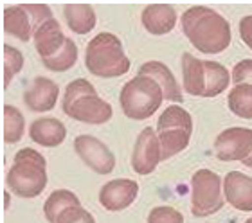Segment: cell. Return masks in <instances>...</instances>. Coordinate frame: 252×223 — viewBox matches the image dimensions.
Masks as SVG:
<instances>
[{
  "instance_id": "cell-1",
  "label": "cell",
  "mask_w": 252,
  "mask_h": 223,
  "mask_svg": "<svg viewBox=\"0 0 252 223\" xmlns=\"http://www.w3.org/2000/svg\"><path fill=\"white\" fill-rule=\"evenodd\" d=\"M182 31L202 54H220L231 45V26L225 16L205 5H193L182 15Z\"/></svg>"
},
{
  "instance_id": "cell-2",
  "label": "cell",
  "mask_w": 252,
  "mask_h": 223,
  "mask_svg": "<svg viewBox=\"0 0 252 223\" xmlns=\"http://www.w3.org/2000/svg\"><path fill=\"white\" fill-rule=\"evenodd\" d=\"M63 112L74 121L87 125H105L112 119V104L97 96L89 79H74L67 85L62 101Z\"/></svg>"
},
{
  "instance_id": "cell-3",
  "label": "cell",
  "mask_w": 252,
  "mask_h": 223,
  "mask_svg": "<svg viewBox=\"0 0 252 223\" xmlns=\"http://www.w3.org/2000/svg\"><path fill=\"white\" fill-rule=\"evenodd\" d=\"M47 160L32 148H24L15 155V162L5 175V184L20 198H36L47 187Z\"/></svg>"
},
{
  "instance_id": "cell-4",
  "label": "cell",
  "mask_w": 252,
  "mask_h": 223,
  "mask_svg": "<svg viewBox=\"0 0 252 223\" xmlns=\"http://www.w3.org/2000/svg\"><path fill=\"white\" fill-rule=\"evenodd\" d=\"M85 67L97 78H119L130 70V60L116 34L99 32L85 49Z\"/></svg>"
},
{
  "instance_id": "cell-5",
  "label": "cell",
  "mask_w": 252,
  "mask_h": 223,
  "mask_svg": "<svg viewBox=\"0 0 252 223\" xmlns=\"http://www.w3.org/2000/svg\"><path fill=\"white\" fill-rule=\"evenodd\" d=\"M164 92L160 85L150 76L137 74L126 81L119 94V103L128 119L144 121L152 117L162 104Z\"/></svg>"
},
{
  "instance_id": "cell-6",
  "label": "cell",
  "mask_w": 252,
  "mask_h": 223,
  "mask_svg": "<svg viewBox=\"0 0 252 223\" xmlns=\"http://www.w3.org/2000/svg\"><path fill=\"white\" fill-rule=\"evenodd\" d=\"M193 133V119L188 110L179 104H171L164 110L157 121V135L160 142L162 160L184 151Z\"/></svg>"
},
{
  "instance_id": "cell-7",
  "label": "cell",
  "mask_w": 252,
  "mask_h": 223,
  "mask_svg": "<svg viewBox=\"0 0 252 223\" xmlns=\"http://www.w3.org/2000/svg\"><path fill=\"white\" fill-rule=\"evenodd\" d=\"M223 180L211 169H198L191 177V214L196 218L213 216L223 207Z\"/></svg>"
},
{
  "instance_id": "cell-8",
  "label": "cell",
  "mask_w": 252,
  "mask_h": 223,
  "mask_svg": "<svg viewBox=\"0 0 252 223\" xmlns=\"http://www.w3.org/2000/svg\"><path fill=\"white\" fill-rule=\"evenodd\" d=\"M74 151L97 175H110L116 167V157L110 148L92 135H78L74 139Z\"/></svg>"
},
{
  "instance_id": "cell-9",
  "label": "cell",
  "mask_w": 252,
  "mask_h": 223,
  "mask_svg": "<svg viewBox=\"0 0 252 223\" xmlns=\"http://www.w3.org/2000/svg\"><path fill=\"white\" fill-rule=\"evenodd\" d=\"M216 157L223 162H243L252 153V130L251 128H227L215 140Z\"/></svg>"
},
{
  "instance_id": "cell-10",
  "label": "cell",
  "mask_w": 252,
  "mask_h": 223,
  "mask_svg": "<svg viewBox=\"0 0 252 223\" xmlns=\"http://www.w3.org/2000/svg\"><path fill=\"white\" fill-rule=\"evenodd\" d=\"M160 160H162V155H160V142H158L157 131L150 126L142 128L131 151L133 171L137 175H150L155 171Z\"/></svg>"
},
{
  "instance_id": "cell-11",
  "label": "cell",
  "mask_w": 252,
  "mask_h": 223,
  "mask_svg": "<svg viewBox=\"0 0 252 223\" xmlns=\"http://www.w3.org/2000/svg\"><path fill=\"white\" fill-rule=\"evenodd\" d=\"M139 194V184L130 178H116L101 187L99 203L110 213H117L130 207Z\"/></svg>"
},
{
  "instance_id": "cell-12",
  "label": "cell",
  "mask_w": 252,
  "mask_h": 223,
  "mask_svg": "<svg viewBox=\"0 0 252 223\" xmlns=\"http://www.w3.org/2000/svg\"><path fill=\"white\" fill-rule=\"evenodd\" d=\"M60 97V87L54 83L53 79L38 76L31 81V85L24 92V103L31 112L43 114L53 110L58 103Z\"/></svg>"
},
{
  "instance_id": "cell-13",
  "label": "cell",
  "mask_w": 252,
  "mask_h": 223,
  "mask_svg": "<svg viewBox=\"0 0 252 223\" xmlns=\"http://www.w3.org/2000/svg\"><path fill=\"white\" fill-rule=\"evenodd\" d=\"M223 196L238 211H252V178L245 173L229 171L223 178Z\"/></svg>"
},
{
  "instance_id": "cell-14",
  "label": "cell",
  "mask_w": 252,
  "mask_h": 223,
  "mask_svg": "<svg viewBox=\"0 0 252 223\" xmlns=\"http://www.w3.org/2000/svg\"><path fill=\"white\" fill-rule=\"evenodd\" d=\"M141 22L150 34L162 36L168 34L177 26V11L169 4H152L142 9Z\"/></svg>"
},
{
  "instance_id": "cell-15",
  "label": "cell",
  "mask_w": 252,
  "mask_h": 223,
  "mask_svg": "<svg viewBox=\"0 0 252 223\" xmlns=\"http://www.w3.org/2000/svg\"><path fill=\"white\" fill-rule=\"evenodd\" d=\"M139 74L142 76H150L152 79H155L160 89L164 92V99H168L171 103H182L184 96H182V89L177 83V78L173 76V72L169 70L168 65H164L162 62H146L139 67Z\"/></svg>"
},
{
  "instance_id": "cell-16",
  "label": "cell",
  "mask_w": 252,
  "mask_h": 223,
  "mask_svg": "<svg viewBox=\"0 0 252 223\" xmlns=\"http://www.w3.org/2000/svg\"><path fill=\"white\" fill-rule=\"evenodd\" d=\"M29 137L43 148H56L67 137V128L56 117H40L29 126Z\"/></svg>"
},
{
  "instance_id": "cell-17",
  "label": "cell",
  "mask_w": 252,
  "mask_h": 223,
  "mask_svg": "<svg viewBox=\"0 0 252 223\" xmlns=\"http://www.w3.org/2000/svg\"><path fill=\"white\" fill-rule=\"evenodd\" d=\"M32 42H34L36 52L43 60V58L54 56L63 47V43L67 42V36L63 34L60 22L56 18H51V20L43 22L42 26L34 31Z\"/></svg>"
},
{
  "instance_id": "cell-18",
  "label": "cell",
  "mask_w": 252,
  "mask_h": 223,
  "mask_svg": "<svg viewBox=\"0 0 252 223\" xmlns=\"http://www.w3.org/2000/svg\"><path fill=\"white\" fill-rule=\"evenodd\" d=\"M2 27L7 34L18 38L22 42H29L34 36L31 18L27 15L24 4L5 7L4 13H2Z\"/></svg>"
},
{
  "instance_id": "cell-19",
  "label": "cell",
  "mask_w": 252,
  "mask_h": 223,
  "mask_svg": "<svg viewBox=\"0 0 252 223\" xmlns=\"http://www.w3.org/2000/svg\"><path fill=\"white\" fill-rule=\"evenodd\" d=\"M182 76L184 89L189 96L204 97L205 92V60L191 56L189 52L182 54Z\"/></svg>"
},
{
  "instance_id": "cell-20",
  "label": "cell",
  "mask_w": 252,
  "mask_h": 223,
  "mask_svg": "<svg viewBox=\"0 0 252 223\" xmlns=\"http://www.w3.org/2000/svg\"><path fill=\"white\" fill-rule=\"evenodd\" d=\"M63 16L68 29L76 34H87L95 27L94 7L89 4H67L63 7Z\"/></svg>"
},
{
  "instance_id": "cell-21",
  "label": "cell",
  "mask_w": 252,
  "mask_h": 223,
  "mask_svg": "<svg viewBox=\"0 0 252 223\" xmlns=\"http://www.w3.org/2000/svg\"><path fill=\"white\" fill-rule=\"evenodd\" d=\"M76 205H81L76 192L68 189H56L49 194V198L43 203V214L49 223H56L63 211H67L68 207H76Z\"/></svg>"
},
{
  "instance_id": "cell-22",
  "label": "cell",
  "mask_w": 252,
  "mask_h": 223,
  "mask_svg": "<svg viewBox=\"0 0 252 223\" xmlns=\"http://www.w3.org/2000/svg\"><path fill=\"white\" fill-rule=\"evenodd\" d=\"M231 74L221 63L205 60V92L204 97H215L223 90H227L231 83Z\"/></svg>"
},
{
  "instance_id": "cell-23",
  "label": "cell",
  "mask_w": 252,
  "mask_h": 223,
  "mask_svg": "<svg viewBox=\"0 0 252 223\" xmlns=\"http://www.w3.org/2000/svg\"><path fill=\"white\" fill-rule=\"evenodd\" d=\"M26 119L13 104H4L2 108V139L5 144H15L24 137Z\"/></svg>"
},
{
  "instance_id": "cell-24",
  "label": "cell",
  "mask_w": 252,
  "mask_h": 223,
  "mask_svg": "<svg viewBox=\"0 0 252 223\" xmlns=\"http://www.w3.org/2000/svg\"><path fill=\"white\" fill-rule=\"evenodd\" d=\"M76 62H78V45L70 38H67V42L63 43V47L54 56L42 60L43 67L53 72H67L76 65Z\"/></svg>"
},
{
  "instance_id": "cell-25",
  "label": "cell",
  "mask_w": 252,
  "mask_h": 223,
  "mask_svg": "<svg viewBox=\"0 0 252 223\" xmlns=\"http://www.w3.org/2000/svg\"><path fill=\"white\" fill-rule=\"evenodd\" d=\"M227 106L242 119H252V85H236L227 96Z\"/></svg>"
},
{
  "instance_id": "cell-26",
  "label": "cell",
  "mask_w": 252,
  "mask_h": 223,
  "mask_svg": "<svg viewBox=\"0 0 252 223\" xmlns=\"http://www.w3.org/2000/svg\"><path fill=\"white\" fill-rule=\"evenodd\" d=\"M2 67H4V89H7L13 78L24 67V54L16 47L4 43V47H2Z\"/></svg>"
},
{
  "instance_id": "cell-27",
  "label": "cell",
  "mask_w": 252,
  "mask_h": 223,
  "mask_svg": "<svg viewBox=\"0 0 252 223\" xmlns=\"http://www.w3.org/2000/svg\"><path fill=\"white\" fill-rule=\"evenodd\" d=\"M148 223H184V216L180 211L169 205H160L150 211Z\"/></svg>"
},
{
  "instance_id": "cell-28",
  "label": "cell",
  "mask_w": 252,
  "mask_h": 223,
  "mask_svg": "<svg viewBox=\"0 0 252 223\" xmlns=\"http://www.w3.org/2000/svg\"><path fill=\"white\" fill-rule=\"evenodd\" d=\"M24 7H26L27 15H29V18H31V24H32V29H34V31L42 26L43 22L54 18L51 7L45 4H24Z\"/></svg>"
},
{
  "instance_id": "cell-29",
  "label": "cell",
  "mask_w": 252,
  "mask_h": 223,
  "mask_svg": "<svg viewBox=\"0 0 252 223\" xmlns=\"http://www.w3.org/2000/svg\"><path fill=\"white\" fill-rule=\"evenodd\" d=\"M56 223H95V220L87 209L76 205V207H68L67 211H63Z\"/></svg>"
},
{
  "instance_id": "cell-30",
  "label": "cell",
  "mask_w": 252,
  "mask_h": 223,
  "mask_svg": "<svg viewBox=\"0 0 252 223\" xmlns=\"http://www.w3.org/2000/svg\"><path fill=\"white\" fill-rule=\"evenodd\" d=\"M234 85H252V60H242L232 68Z\"/></svg>"
},
{
  "instance_id": "cell-31",
  "label": "cell",
  "mask_w": 252,
  "mask_h": 223,
  "mask_svg": "<svg viewBox=\"0 0 252 223\" xmlns=\"http://www.w3.org/2000/svg\"><path fill=\"white\" fill-rule=\"evenodd\" d=\"M240 36L245 42V45L252 51V15L243 16L240 20Z\"/></svg>"
},
{
  "instance_id": "cell-32",
  "label": "cell",
  "mask_w": 252,
  "mask_h": 223,
  "mask_svg": "<svg viewBox=\"0 0 252 223\" xmlns=\"http://www.w3.org/2000/svg\"><path fill=\"white\" fill-rule=\"evenodd\" d=\"M9 207V191H4V209Z\"/></svg>"
},
{
  "instance_id": "cell-33",
  "label": "cell",
  "mask_w": 252,
  "mask_h": 223,
  "mask_svg": "<svg viewBox=\"0 0 252 223\" xmlns=\"http://www.w3.org/2000/svg\"><path fill=\"white\" fill-rule=\"evenodd\" d=\"M243 164H245L247 167H252V153H251V157H247V159L243 160Z\"/></svg>"
},
{
  "instance_id": "cell-34",
  "label": "cell",
  "mask_w": 252,
  "mask_h": 223,
  "mask_svg": "<svg viewBox=\"0 0 252 223\" xmlns=\"http://www.w3.org/2000/svg\"><path fill=\"white\" fill-rule=\"evenodd\" d=\"M245 223H252V218H249V220H247V222H245Z\"/></svg>"
}]
</instances>
